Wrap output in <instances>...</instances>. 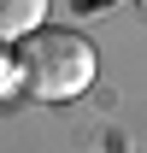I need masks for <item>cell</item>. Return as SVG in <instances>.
Wrapping results in <instances>:
<instances>
[{
    "mask_svg": "<svg viewBox=\"0 0 147 153\" xmlns=\"http://www.w3.org/2000/svg\"><path fill=\"white\" fill-rule=\"evenodd\" d=\"M12 76L30 100H76L94 82V47L76 30H30L12 47Z\"/></svg>",
    "mask_w": 147,
    "mask_h": 153,
    "instance_id": "1",
    "label": "cell"
},
{
    "mask_svg": "<svg viewBox=\"0 0 147 153\" xmlns=\"http://www.w3.org/2000/svg\"><path fill=\"white\" fill-rule=\"evenodd\" d=\"M53 0H0V41H24L30 30H41Z\"/></svg>",
    "mask_w": 147,
    "mask_h": 153,
    "instance_id": "2",
    "label": "cell"
},
{
    "mask_svg": "<svg viewBox=\"0 0 147 153\" xmlns=\"http://www.w3.org/2000/svg\"><path fill=\"white\" fill-rule=\"evenodd\" d=\"M135 6H141V18H147V0H135Z\"/></svg>",
    "mask_w": 147,
    "mask_h": 153,
    "instance_id": "3",
    "label": "cell"
}]
</instances>
